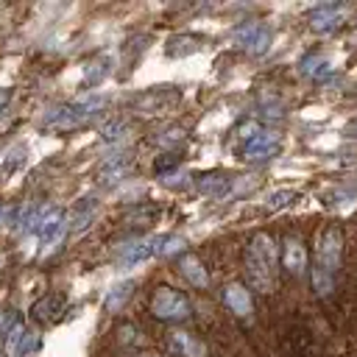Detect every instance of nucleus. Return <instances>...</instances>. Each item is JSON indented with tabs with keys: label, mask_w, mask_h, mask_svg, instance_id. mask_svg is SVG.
I'll use <instances>...</instances> for the list:
<instances>
[{
	"label": "nucleus",
	"mask_w": 357,
	"mask_h": 357,
	"mask_svg": "<svg viewBox=\"0 0 357 357\" xmlns=\"http://www.w3.org/2000/svg\"><path fill=\"white\" fill-rule=\"evenodd\" d=\"M156 215H159V209H156V206H148V204H142V206L131 209V215H128L126 220H128L131 226H145V223H151Z\"/></svg>",
	"instance_id": "obj_26"
},
{
	"label": "nucleus",
	"mask_w": 357,
	"mask_h": 357,
	"mask_svg": "<svg viewBox=\"0 0 357 357\" xmlns=\"http://www.w3.org/2000/svg\"><path fill=\"white\" fill-rule=\"evenodd\" d=\"M349 137H357V120L349 126Z\"/></svg>",
	"instance_id": "obj_33"
},
{
	"label": "nucleus",
	"mask_w": 357,
	"mask_h": 357,
	"mask_svg": "<svg viewBox=\"0 0 357 357\" xmlns=\"http://www.w3.org/2000/svg\"><path fill=\"white\" fill-rule=\"evenodd\" d=\"M128 134V123L126 120H109L100 126V139L103 142H120Z\"/></svg>",
	"instance_id": "obj_24"
},
{
	"label": "nucleus",
	"mask_w": 357,
	"mask_h": 357,
	"mask_svg": "<svg viewBox=\"0 0 357 357\" xmlns=\"http://www.w3.org/2000/svg\"><path fill=\"white\" fill-rule=\"evenodd\" d=\"M276 262H279V251H276L273 237L265 234V231L254 234L248 240L245 257H243L248 284L259 293H271L273 284H276Z\"/></svg>",
	"instance_id": "obj_1"
},
{
	"label": "nucleus",
	"mask_w": 357,
	"mask_h": 357,
	"mask_svg": "<svg viewBox=\"0 0 357 357\" xmlns=\"http://www.w3.org/2000/svg\"><path fill=\"white\" fill-rule=\"evenodd\" d=\"M298 70H301L304 78L318 81V84L326 81V78L332 75V64H329V59L321 56V53H307V56L298 61Z\"/></svg>",
	"instance_id": "obj_15"
},
{
	"label": "nucleus",
	"mask_w": 357,
	"mask_h": 357,
	"mask_svg": "<svg viewBox=\"0 0 357 357\" xmlns=\"http://www.w3.org/2000/svg\"><path fill=\"white\" fill-rule=\"evenodd\" d=\"M8 100H11V89H0V114L6 112V106H8Z\"/></svg>",
	"instance_id": "obj_32"
},
{
	"label": "nucleus",
	"mask_w": 357,
	"mask_h": 357,
	"mask_svg": "<svg viewBox=\"0 0 357 357\" xmlns=\"http://www.w3.org/2000/svg\"><path fill=\"white\" fill-rule=\"evenodd\" d=\"M6 349L14 354V357H31L36 349H39V335L33 329H25L22 324L11 329V335L6 337Z\"/></svg>",
	"instance_id": "obj_12"
},
{
	"label": "nucleus",
	"mask_w": 357,
	"mask_h": 357,
	"mask_svg": "<svg viewBox=\"0 0 357 357\" xmlns=\"http://www.w3.org/2000/svg\"><path fill=\"white\" fill-rule=\"evenodd\" d=\"M234 42L248 50L251 56H265L268 47H271V39H273V31L265 25V22H243L234 28Z\"/></svg>",
	"instance_id": "obj_5"
},
{
	"label": "nucleus",
	"mask_w": 357,
	"mask_h": 357,
	"mask_svg": "<svg viewBox=\"0 0 357 357\" xmlns=\"http://www.w3.org/2000/svg\"><path fill=\"white\" fill-rule=\"evenodd\" d=\"M204 47V39L195 36V33H176L167 39V56L170 59H181V56H190V53H198Z\"/></svg>",
	"instance_id": "obj_20"
},
{
	"label": "nucleus",
	"mask_w": 357,
	"mask_h": 357,
	"mask_svg": "<svg viewBox=\"0 0 357 357\" xmlns=\"http://www.w3.org/2000/svg\"><path fill=\"white\" fill-rule=\"evenodd\" d=\"M95 215H98V198H81V201L73 206L70 218H67L70 231H84V229L95 220Z\"/></svg>",
	"instance_id": "obj_18"
},
{
	"label": "nucleus",
	"mask_w": 357,
	"mask_h": 357,
	"mask_svg": "<svg viewBox=\"0 0 357 357\" xmlns=\"http://www.w3.org/2000/svg\"><path fill=\"white\" fill-rule=\"evenodd\" d=\"M14 326H20V315H17V310H6L0 315V340H6Z\"/></svg>",
	"instance_id": "obj_28"
},
{
	"label": "nucleus",
	"mask_w": 357,
	"mask_h": 357,
	"mask_svg": "<svg viewBox=\"0 0 357 357\" xmlns=\"http://www.w3.org/2000/svg\"><path fill=\"white\" fill-rule=\"evenodd\" d=\"M61 310H64V296L61 293H47V296H42L31 304V318L36 324H50V321L59 318Z\"/></svg>",
	"instance_id": "obj_13"
},
{
	"label": "nucleus",
	"mask_w": 357,
	"mask_h": 357,
	"mask_svg": "<svg viewBox=\"0 0 357 357\" xmlns=\"http://www.w3.org/2000/svg\"><path fill=\"white\" fill-rule=\"evenodd\" d=\"M259 114H262L265 120H282V117H284V106H282L279 100H273V98H265V100L259 103Z\"/></svg>",
	"instance_id": "obj_27"
},
{
	"label": "nucleus",
	"mask_w": 357,
	"mask_h": 357,
	"mask_svg": "<svg viewBox=\"0 0 357 357\" xmlns=\"http://www.w3.org/2000/svg\"><path fill=\"white\" fill-rule=\"evenodd\" d=\"M131 293H134V282H123V284H114L109 293H106V310L109 312H120L123 307H126V301L131 298Z\"/></svg>",
	"instance_id": "obj_22"
},
{
	"label": "nucleus",
	"mask_w": 357,
	"mask_h": 357,
	"mask_svg": "<svg viewBox=\"0 0 357 357\" xmlns=\"http://www.w3.org/2000/svg\"><path fill=\"white\" fill-rule=\"evenodd\" d=\"M22 162H25V148H14V151L8 153V159H6V165H3V170H6V173H11V170H17Z\"/></svg>",
	"instance_id": "obj_31"
},
{
	"label": "nucleus",
	"mask_w": 357,
	"mask_h": 357,
	"mask_svg": "<svg viewBox=\"0 0 357 357\" xmlns=\"http://www.w3.org/2000/svg\"><path fill=\"white\" fill-rule=\"evenodd\" d=\"M178 271H181V276L192 284V287H206L209 284V276H206V268H204V262L195 257V254H181L178 257Z\"/></svg>",
	"instance_id": "obj_16"
},
{
	"label": "nucleus",
	"mask_w": 357,
	"mask_h": 357,
	"mask_svg": "<svg viewBox=\"0 0 357 357\" xmlns=\"http://www.w3.org/2000/svg\"><path fill=\"white\" fill-rule=\"evenodd\" d=\"M223 304H226L234 315H240V318L251 315V310H254V304H251V293H248L243 284H237V282H231V284L223 287Z\"/></svg>",
	"instance_id": "obj_14"
},
{
	"label": "nucleus",
	"mask_w": 357,
	"mask_h": 357,
	"mask_svg": "<svg viewBox=\"0 0 357 357\" xmlns=\"http://www.w3.org/2000/svg\"><path fill=\"white\" fill-rule=\"evenodd\" d=\"M195 187H198V192H204V195L223 198V195H229V190H231V178H229L226 173H206V176H198Z\"/></svg>",
	"instance_id": "obj_21"
},
{
	"label": "nucleus",
	"mask_w": 357,
	"mask_h": 357,
	"mask_svg": "<svg viewBox=\"0 0 357 357\" xmlns=\"http://www.w3.org/2000/svg\"><path fill=\"white\" fill-rule=\"evenodd\" d=\"M151 315L156 321H187L192 315V304L181 290L173 287H156L151 296Z\"/></svg>",
	"instance_id": "obj_4"
},
{
	"label": "nucleus",
	"mask_w": 357,
	"mask_h": 357,
	"mask_svg": "<svg viewBox=\"0 0 357 357\" xmlns=\"http://www.w3.org/2000/svg\"><path fill=\"white\" fill-rule=\"evenodd\" d=\"M176 98H178V92H176L173 86H156V89L142 92L134 103H137V109H142V112H156V109L167 106V103L176 100Z\"/></svg>",
	"instance_id": "obj_17"
},
{
	"label": "nucleus",
	"mask_w": 357,
	"mask_h": 357,
	"mask_svg": "<svg viewBox=\"0 0 357 357\" xmlns=\"http://www.w3.org/2000/svg\"><path fill=\"white\" fill-rule=\"evenodd\" d=\"M159 248H162V234H156V237H142V240H131V243L120 245L117 254H114V259H117L120 268H131V265L145 262L148 257L159 254Z\"/></svg>",
	"instance_id": "obj_8"
},
{
	"label": "nucleus",
	"mask_w": 357,
	"mask_h": 357,
	"mask_svg": "<svg viewBox=\"0 0 357 357\" xmlns=\"http://www.w3.org/2000/svg\"><path fill=\"white\" fill-rule=\"evenodd\" d=\"M279 148H282V137L276 134V131H259L257 137H251L248 142H243V148H240V159L243 162H268V159H273L276 153H279Z\"/></svg>",
	"instance_id": "obj_6"
},
{
	"label": "nucleus",
	"mask_w": 357,
	"mask_h": 357,
	"mask_svg": "<svg viewBox=\"0 0 357 357\" xmlns=\"http://www.w3.org/2000/svg\"><path fill=\"white\" fill-rule=\"evenodd\" d=\"M282 268L293 276L304 273L307 268V248H304V240L301 237H284L282 240Z\"/></svg>",
	"instance_id": "obj_10"
},
{
	"label": "nucleus",
	"mask_w": 357,
	"mask_h": 357,
	"mask_svg": "<svg viewBox=\"0 0 357 357\" xmlns=\"http://www.w3.org/2000/svg\"><path fill=\"white\" fill-rule=\"evenodd\" d=\"M293 198H296V192H293V190H276V192H271V195H268L265 209H268V212L284 209V206H290V204H293Z\"/></svg>",
	"instance_id": "obj_25"
},
{
	"label": "nucleus",
	"mask_w": 357,
	"mask_h": 357,
	"mask_svg": "<svg viewBox=\"0 0 357 357\" xmlns=\"http://www.w3.org/2000/svg\"><path fill=\"white\" fill-rule=\"evenodd\" d=\"M346 17H349L346 3H321L310 11V28L315 33H332L346 22Z\"/></svg>",
	"instance_id": "obj_7"
},
{
	"label": "nucleus",
	"mask_w": 357,
	"mask_h": 357,
	"mask_svg": "<svg viewBox=\"0 0 357 357\" xmlns=\"http://www.w3.org/2000/svg\"><path fill=\"white\" fill-rule=\"evenodd\" d=\"M153 142H156L159 148H165L167 153H173V151L184 142V131H181V128H176V126H173V128H165L162 134H156V137H153Z\"/></svg>",
	"instance_id": "obj_23"
},
{
	"label": "nucleus",
	"mask_w": 357,
	"mask_h": 357,
	"mask_svg": "<svg viewBox=\"0 0 357 357\" xmlns=\"http://www.w3.org/2000/svg\"><path fill=\"white\" fill-rule=\"evenodd\" d=\"M131 170H134V156H131V153H114V156H106V159L98 165L95 178H98V184H103V187H114V184L126 181Z\"/></svg>",
	"instance_id": "obj_9"
},
{
	"label": "nucleus",
	"mask_w": 357,
	"mask_h": 357,
	"mask_svg": "<svg viewBox=\"0 0 357 357\" xmlns=\"http://www.w3.org/2000/svg\"><path fill=\"white\" fill-rule=\"evenodd\" d=\"M0 357H3V351H0Z\"/></svg>",
	"instance_id": "obj_34"
},
{
	"label": "nucleus",
	"mask_w": 357,
	"mask_h": 357,
	"mask_svg": "<svg viewBox=\"0 0 357 357\" xmlns=\"http://www.w3.org/2000/svg\"><path fill=\"white\" fill-rule=\"evenodd\" d=\"M340 257H343V231H340V226H326L318 234V248H315L312 271L335 279V273L340 268Z\"/></svg>",
	"instance_id": "obj_3"
},
{
	"label": "nucleus",
	"mask_w": 357,
	"mask_h": 357,
	"mask_svg": "<svg viewBox=\"0 0 357 357\" xmlns=\"http://www.w3.org/2000/svg\"><path fill=\"white\" fill-rule=\"evenodd\" d=\"M112 67H114V59H112L109 53L92 56V59L86 61V67H84V84H86V86H98V84L112 73Z\"/></svg>",
	"instance_id": "obj_19"
},
{
	"label": "nucleus",
	"mask_w": 357,
	"mask_h": 357,
	"mask_svg": "<svg viewBox=\"0 0 357 357\" xmlns=\"http://www.w3.org/2000/svg\"><path fill=\"white\" fill-rule=\"evenodd\" d=\"M184 248V240L181 237H173V234H162V248H159V254L162 257H167V254H176V251H181Z\"/></svg>",
	"instance_id": "obj_30"
},
{
	"label": "nucleus",
	"mask_w": 357,
	"mask_h": 357,
	"mask_svg": "<svg viewBox=\"0 0 357 357\" xmlns=\"http://www.w3.org/2000/svg\"><path fill=\"white\" fill-rule=\"evenodd\" d=\"M165 343H167L170 354H176V357H206V346H204V340H198L195 335L181 332V329L170 332Z\"/></svg>",
	"instance_id": "obj_11"
},
{
	"label": "nucleus",
	"mask_w": 357,
	"mask_h": 357,
	"mask_svg": "<svg viewBox=\"0 0 357 357\" xmlns=\"http://www.w3.org/2000/svg\"><path fill=\"white\" fill-rule=\"evenodd\" d=\"M173 167H178V156H176V153H165V156H159V159L153 162V170H156L159 176H167V170H173Z\"/></svg>",
	"instance_id": "obj_29"
},
{
	"label": "nucleus",
	"mask_w": 357,
	"mask_h": 357,
	"mask_svg": "<svg viewBox=\"0 0 357 357\" xmlns=\"http://www.w3.org/2000/svg\"><path fill=\"white\" fill-rule=\"evenodd\" d=\"M103 106H106V98L92 92V95H84V98H78L73 103H61V106L50 109L45 114L42 126L50 128V131H73V128L89 123L92 117H98L103 112Z\"/></svg>",
	"instance_id": "obj_2"
}]
</instances>
